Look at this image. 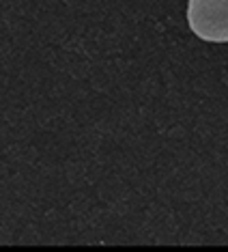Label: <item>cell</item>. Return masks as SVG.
Wrapping results in <instances>:
<instances>
[{
    "label": "cell",
    "instance_id": "cell-1",
    "mask_svg": "<svg viewBox=\"0 0 228 252\" xmlns=\"http://www.w3.org/2000/svg\"><path fill=\"white\" fill-rule=\"evenodd\" d=\"M187 24L202 41L228 43V0H187Z\"/></svg>",
    "mask_w": 228,
    "mask_h": 252
}]
</instances>
